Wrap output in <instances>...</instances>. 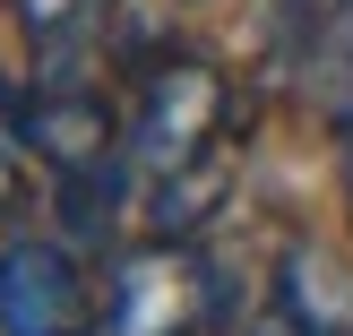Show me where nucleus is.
<instances>
[{
    "instance_id": "nucleus-1",
    "label": "nucleus",
    "mask_w": 353,
    "mask_h": 336,
    "mask_svg": "<svg viewBox=\"0 0 353 336\" xmlns=\"http://www.w3.org/2000/svg\"><path fill=\"white\" fill-rule=\"evenodd\" d=\"M233 121V86H224L216 61H164L147 86H138L130 112V155L147 172H181V164H216V138Z\"/></svg>"
},
{
    "instance_id": "nucleus-2",
    "label": "nucleus",
    "mask_w": 353,
    "mask_h": 336,
    "mask_svg": "<svg viewBox=\"0 0 353 336\" xmlns=\"http://www.w3.org/2000/svg\"><path fill=\"white\" fill-rule=\"evenodd\" d=\"M207 302H216L207 268L164 233V241H147V250H130L112 268L103 310H95V336H199Z\"/></svg>"
},
{
    "instance_id": "nucleus-3",
    "label": "nucleus",
    "mask_w": 353,
    "mask_h": 336,
    "mask_svg": "<svg viewBox=\"0 0 353 336\" xmlns=\"http://www.w3.org/2000/svg\"><path fill=\"white\" fill-rule=\"evenodd\" d=\"M95 285L78 250L43 233H17L0 250V336H95Z\"/></svg>"
},
{
    "instance_id": "nucleus-4",
    "label": "nucleus",
    "mask_w": 353,
    "mask_h": 336,
    "mask_svg": "<svg viewBox=\"0 0 353 336\" xmlns=\"http://www.w3.org/2000/svg\"><path fill=\"white\" fill-rule=\"evenodd\" d=\"M17 130H26V147L43 155V172L61 181V172H86V164H112L130 138H121L112 103L95 95V86L78 78H43L26 103H17Z\"/></svg>"
},
{
    "instance_id": "nucleus-5",
    "label": "nucleus",
    "mask_w": 353,
    "mask_h": 336,
    "mask_svg": "<svg viewBox=\"0 0 353 336\" xmlns=\"http://www.w3.org/2000/svg\"><path fill=\"white\" fill-rule=\"evenodd\" d=\"M17 26H26L34 61H43L52 78H69V61H78V52L95 43V26H103V0H17Z\"/></svg>"
},
{
    "instance_id": "nucleus-6",
    "label": "nucleus",
    "mask_w": 353,
    "mask_h": 336,
    "mask_svg": "<svg viewBox=\"0 0 353 336\" xmlns=\"http://www.w3.org/2000/svg\"><path fill=\"white\" fill-rule=\"evenodd\" d=\"M224 199V164H181V172H155V233L181 241L190 224H207V207Z\"/></svg>"
},
{
    "instance_id": "nucleus-7",
    "label": "nucleus",
    "mask_w": 353,
    "mask_h": 336,
    "mask_svg": "<svg viewBox=\"0 0 353 336\" xmlns=\"http://www.w3.org/2000/svg\"><path fill=\"white\" fill-rule=\"evenodd\" d=\"M17 207H26V155H17V147H0V224H9Z\"/></svg>"
},
{
    "instance_id": "nucleus-8",
    "label": "nucleus",
    "mask_w": 353,
    "mask_h": 336,
    "mask_svg": "<svg viewBox=\"0 0 353 336\" xmlns=\"http://www.w3.org/2000/svg\"><path fill=\"white\" fill-rule=\"evenodd\" d=\"M241 336H319V328H310L302 310H285V302H276V310H259V319L241 328Z\"/></svg>"
},
{
    "instance_id": "nucleus-9",
    "label": "nucleus",
    "mask_w": 353,
    "mask_h": 336,
    "mask_svg": "<svg viewBox=\"0 0 353 336\" xmlns=\"http://www.w3.org/2000/svg\"><path fill=\"white\" fill-rule=\"evenodd\" d=\"M345 336H353V328H345Z\"/></svg>"
}]
</instances>
